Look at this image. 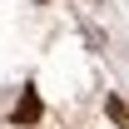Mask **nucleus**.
Listing matches in <instances>:
<instances>
[{"instance_id":"nucleus-1","label":"nucleus","mask_w":129,"mask_h":129,"mask_svg":"<svg viewBox=\"0 0 129 129\" xmlns=\"http://www.w3.org/2000/svg\"><path fill=\"white\" fill-rule=\"evenodd\" d=\"M35 119H40V94H35V89H25V94H20V104H15V124H35Z\"/></svg>"}]
</instances>
